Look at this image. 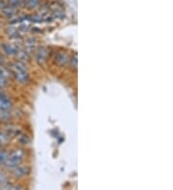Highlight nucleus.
I'll return each instance as SVG.
<instances>
[{
	"mask_svg": "<svg viewBox=\"0 0 173 190\" xmlns=\"http://www.w3.org/2000/svg\"><path fill=\"white\" fill-rule=\"evenodd\" d=\"M11 69H12L13 75L15 78V80L19 84L24 85L29 82V73L24 61H19L14 62L11 66Z\"/></svg>",
	"mask_w": 173,
	"mask_h": 190,
	"instance_id": "f257e3e1",
	"label": "nucleus"
},
{
	"mask_svg": "<svg viewBox=\"0 0 173 190\" xmlns=\"http://www.w3.org/2000/svg\"><path fill=\"white\" fill-rule=\"evenodd\" d=\"M24 157V152L22 150H15L8 155L5 165L8 169H14L19 165Z\"/></svg>",
	"mask_w": 173,
	"mask_h": 190,
	"instance_id": "f03ea898",
	"label": "nucleus"
},
{
	"mask_svg": "<svg viewBox=\"0 0 173 190\" xmlns=\"http://www.w3.org/2000/svg\"><path fill=\"white\" fill-rule=\"evenodd\" d=\"M31 172V169L29 166L27 165H18L17 167H14L13 169V176L15 178V179H20V178H23L25 176H27L28 174H30Z\"/></svg>",
	"mask_w": 173,
	"mask_h": 190,
	"instance_id": "7ed1b4c3",
	"label": "nucleus"
},
{
	"mask_svg": "<svg viewBox=\"0 0 173 190\" xmlns=\"http://www.w3.org/2000/svg\"><path fill=\"white\" fill-rule=\"evenodd\" d=\"M0 47H1V50L4 54L8 55V56H14L17 54L19 48H17L15 46L10 44V43H7V42H2L0 44Z\"/></svg>",
	"mask_w": 173,
	"mask_h": 190,
	"instance_id": "20e7f679",
	"label": "nucleus"
},
{
	"mask_svg": "<svg viewBox=\"0 0 173 190\" xmlns=\"http://www.w3.org/2000/svg\"><path fill=\"white\" fill-rule=\"evenodd\" d=\"M13 106L12 101L2 92L0 93V109H11Z\"/></svg>",
	"mask_w": 173,
	"mask_h": 190,
	"instance_id": "39448f33",
	"label": "nucleus"
},
{
	"mask_svg": "<svg viewBox=\"0 0 173 190\" xmlns=\"http://www.w3.org/2000/svg\"><path fill=\"white\" fill-rule=\"evenodd\" d=\"M47 58V49L45 47H40L38 49V51L36 52V61H38V63L41 65L46 61Z\"/></svg>",
	"mask_w": 173,
	"mask_h": 190,
	"instance_id": "423d86ee",
	"label": "nucleus"
},
{
	"mask_svg": "<svg viewBox=\"0 0 173 190\" xmlns=\"http://www.w3.org/2000/svg\"><path fill=\"white\" fill-rule=\"evenodd\" d=\"M10 72L4 68H0V87H5L8 85V79L10 77Z\"/></svg>",
	"mask_w": 173,
	"mask_h": 190,
	"instance_id": "0eeeda50",
	"label": "nucleus"
},
{
	"mask_svg": "<svg viewBox=\"0 0 173 190\" xmlns=\"http://www.w3.org/2000/svg\"><path fill=\"white\" fill-rule=\"evenodd\" d=\"M57 61L58 63H60L61 66H65L68 61V57L66 53L64 52H60L57 54Z\"/></svg>",
	"mask_w": 173,
	"mask_h": 190,
	"instance_id": "6e6552de",
	"label": "nucleus"
},
{
	"mask_svg": "<svg viewBox=\"0 0 173 190\" xmlns=\"http://www.w3.org/2000/svg\"><path fill=\"white\" fill-rule=\"evenodd\" d=\"M17 137H18L19 142L20 144H22V145H26V144H28L29 142H30V138L28 137V135H26L24 134L19 133V134L17 135Z\"/></svg>",
	"mask_w": 173,
	"mask_h": 190,
	"instance_id": "1a4fd4ad",
	"label": "nucleus"
},
{
	"mask_svg": "<svg viewBox=\"0 0 173 190\" xmlns=\"http://www.w3.org/2000/svg\"><path fill=\"white\" fill-rule=\"evenodd\" d=\"M2 13H3V14L5 15V17L11 18L12 15L14 14V6H11V5L6 6V7H4L2 9Z\"/></svg>",
	"mask_w": 173,
	"mask_h": 190,
	"instance_id": "9d476101",
	"label": "nucleus"
},
{
	"mask_svg": "<svg viewBox=\"0 0 173 190\" xmlns=\"http://www.w3.org/2000/svg\"><path fill=\"white\" fill-rule=\"evenodd\" d=\"M11 117L10 109H0V120L7 121Z\"/></svg>",
	"mask_w": 173,
	"mask_h": 190,
	"instance_id": "9b49d317",
	"label": "nucleus"
},
{
	"mask_svg": "<svg viewBox=\"0 0 173 190\" xmlns=\"http://www.w3.org/2000/svg\"><path fill=\"white\" fill-rule=\"evenodd\" d=\"M8 155H9V154H8L5 150H1V149H0V166H1V164L5 163Z\"/></svg>",
	"mask_w": 173,
	"mask_h": 190,
	"instance_id": "f8f14e48",
	"label": "nucleus"
},
{
	"mask_svg": "<svg viewBox=\"0 0 173 190\" xmlns=\"http://www.w3.org/2000/svg\"><path fill=\"white\" fill-rule=\"evenodd\" d=\"M27 18H28V20L32 21V22H36V23L42 21V18L41 17V15H39V14L30 15V17H27Z\"/></svg>",
	"mask_w": 173,
	"mask_h": 190,
	"instance_id": "ddd939ff",
	"label": "nucleus"
},
{
	"mask_svg": "<svg viewBox=\"0 0 173 190\" xmlns=\"http://www.w3.org/2000/svg\"><path fill=\"white\" fill-rule=\"evenodd\" d=\"M10 139V135L6 132H0V143H5Z\"/></svg>",
	"mask_w": 173,
	"mask_h": 190,
	"instance_id": "4468645a",
	"label": "nucleus"
},
{
	"mask_svg": "<svg viewBox=\"0 0 173 190\" xmlns=\"http://www.w3.org/2000/svg\"><path fill=\"white\" fill-rule=\"evenodd\" d=\"M40 0H27V7L30 9H33L36 8L39 4Z\"/></svg>",
	"mask_w": 173,
	"mask_h": 190,
	"instance_id": "2eb2a0df",
	"label": "nucleus"
},
{
	"mask_svg": "<svg viewBox=\"0 0 173 190\" xmlns=\"http://www.w3.org/2000/svg\"><path fill=\"white\" fill-rule=\"evenodd\" d=\"M8 182V177L5 175V173L0 172V186Z\"/></svg>",
	"mask_w": 173,
	"mask_h": 190,
	"instance_id": "dca6fc26",
	"label": "nucleus"
},
{
	"mask_svg": "<svg viewBox=\"0 0 173 190\" xmlns=\"http://www.w3.org/2000/svg\"><path fill=\"white\" fill-rule=\"evenodd\" d=\"M35 42H36V40H35L34 39H30V40H28L27 42H26L27 48H28L29 50L34 49V47H35Z\"/></svg>",
	"mask_w": 173,
	"mask_h": 190,
	"instance_id": "f3484780",
	"label": "nucleus"
},
{
	"mask_svg": "<svg viewBox=\"0 0 173 190\" xmlns=\"http://www.w3.org/2000/svg\"><path fill=\"white\" fill-rule=\"evenodd\" d=\"M9 2H10L11 6H17L22 2V0H9Z\"/></svg>",
	"mask_w": 173,
	"mask_h": 190,
	"instance_id": "a211bd4d",
	"label": "nucleus"
},
{
	"mask_svg": "<svg viewBox=\"0 0 173 190\" xmlns=\"http://www.w3.org/2000/svg\"><path fill=\"white\" fill-rule=\"evenodd\" d=\"M70 63H71V66H72L74 68H76V66H77V57H76V55H75L73 58H71Z\"/></svg>",
	"mask_w": 173,
	"mask_h": 190,
	"instance_id": "6ab92c4d",
	"label": "nucleus"
},
{
	"mask_svg": "<svg viewBox=\"0 0 173 190\" xmlns=\"http://www.w3.org/2000/svg\"><path fill=\"white\" fill-rule=\"evenodd\" d=\"M7 5H6V3L4 2V1H1V0H0V9H3L4 7H6Z\"/></svg>",
	"mask_w": 173,
	"mask_h": 190,
	"instance_id": "aec40b11",
	"label": "nucleus"
},
{
	"mask_svg": "<svg viewBox=\"0 0 173 190\" xmlns=\"http://www.w3.org/2000/svg\"><path fill=\"white\" fill-rule=\"evenodd\" d=\"M3 62H4V61H3V58H1V57H0V66H3Z\"/></svg>",
	"mask_w": 173,
	"mask_h": 190,
	"instance_id": "412c9836",
	"label": "nucleus"
},
{
	"mask_svg": "<svg viewBox=\"0 0 173 190\" xmlns=\"http://www.w3.org/2000/svg\"><path fill=\"white\" fill-rule=\"evenodd\" d=\"M3 87H0V93H2L3 92V89H2Z\"/></svg>",
	"mask_w": 173,
	"mask_h": 190,
	"instance_id": "4be33fe9",
	"label": "nucleus"
},
{
	"mask_svg": "<svg viewBox=\"0 0 173 190\" xmlns=\"http://www.w3.org/2000/svg\"><path fill=\"white\" fill-rule=\"evenodd\" d=\"M0 146H1V143H0Z\"/></svg>",
	"mask_w": 173,
	"mask_h": 190,
	"instance_id": "5701e85b",
	"label": "nucleus"
}]
</instances>
